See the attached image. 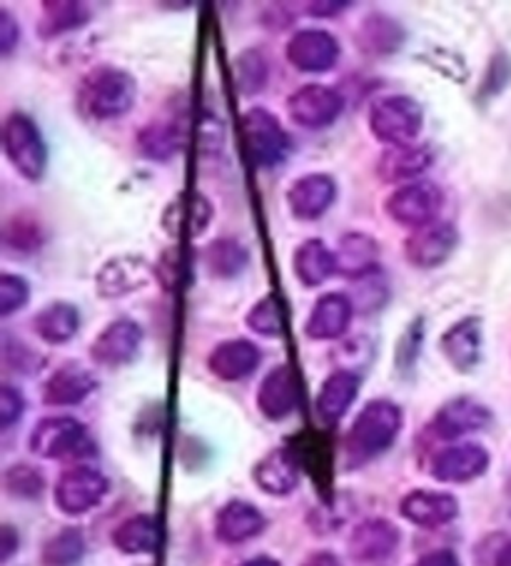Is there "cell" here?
Here are the masks:
<instances>
[{
  "label": "cell",
  "instance_id": "obj_1",
  "mask_svg": "<svg viewBox=\"0 0 511 566\" xmlns=\"http://www.w3.org/2000/svg\"><path fill=\"white\" fill-rule=\"evenodd\" d=\"M401 424H405L401 407L389 402V399H372V402L362 407V412L347 432V464L362 467L375 460V457L385 454L399 437Z\"/></svg>",
  "mask_w": 511,
  "mask_h": 566
},
{
  "label": "cell",
  "instance_id": "obj_2",
  "mask_svg": "<svg viewBox=\"0 0 511 566\" xmlns=\"http://www.w3.org/2000/svg\"><path fill=\"white\" fill-rule=\"evenodd\" d=\"M83 113L93 120H117L133 111L137 101L135 77L117 65H95L77 91Z\"/></svg>",
  "mask_w": 511,
  "mask_h": 566
},
{
  "label": "cell",
  "instance_id": "obj_3",
  "mask_svg": "<svg viewBox=\"0 0 511 566\" xmlns=\"http://www.w3.org/2000/svg\"><path fill=\"white\" fill-rule=\"evenodd\" d=\"M369 133L387 148L415 145L425 128V107L411 95H382L369 107Z\"/></svg>",
  "mask_w": 511,
  "mask_h": 566
},
{
  "label": "cell",
  "instance_id": "obj_4",
  "mask_svg": "<svg viewBox=\"0 0 511 566\" xmlns=\"http://www.w3.org/2000/svg\"><path fill=\"white\" fill-rule=\"evenodd\" d=\"M3 150L13 170L28 182H41L48 170V145L41 128L25 113H11L3 123Z\"/></svg>",
  "mask_w": 511,
  "mask_h": 566
},
{
  "label": "cell",
  "instance_id": "obj_5",
  "mask_svg": "<svg viewBox=\"0 0 511 566\" xmlns=\"http://www.w3.org/2000/svg\"><path fill=\"white\" fill-rule=\"evenodd\" d=\"M244 153L258 170H272L288 160L292 150L290 135L282 128L278 115L268 107H250L242 115Z\"/></svg>",
  "mask_w": 511,
  "mask_h": 566
},
{
  "label": "cell",
  "instance_id": "obj_6",
  "mask_svg": "<svg viewBox=\"0 0 511 566\" xmlns=\"http://www.w3.org/2000/svg\"><path fill=\"white\" fill-rule=\"evenodd\" d=\"M445 208V192L437 182L415 180L399 185L397 190L389 192L385 200L387 218L407 230H421L427 224L437 222L439 210Z\"/></svg>",
  "mask_w": 511,
  "mask_h": 566
},
{
  "label": "cell",
  "instance_id": "obj_7",
  "mask_svg": "<svg viewBox=\"0 0 511 566\" xmlns=\"http://www.w3.org/2000/svg\"><path fill=\"white\" fill-rule=\"evenodd\" d=\"M31 452L43 460H77L93 452L91 434L73 417H48L31 432Z\"/></svg>",
  "mask_w": 511,
  "mask_h": 566
},
{
  "label": "cell",
  "instance_id": "obj_8",
  "mask_svg": "<svg viewBox=\"0 0 511 566\" xmlns=\"http://www.w3.org/2000/svg\"><path fill=\"white\" fill-rule=\"evenodd\" d=\"M290 120L302 130H324L345 113V97L332 85L307 83L294 91L284 103Z\"/></svg>",
  "mask_w": 511,
  "mask_h": 566
},
{
  "label": "cell",
  "instance_id": "obj_9",
  "mask_svg": "<svg viewBox=\"0 0 511 566\" xmlns=\"http://www.w3.org/2000/svg\"><path fill=\"white\" fill-rule=\"evenodd\" d=\"M145 332L133 317H117L107 322L101 335L91 343V359L97 367L121 369L140 355Z\"/></svg>",
  "mask_w": 511,
  "mask_h": 566
},
{
  "label": "cell",
  "instance_id": "obj_10",
  "mask_svg": "<svg viewBox=\"0 0 511 566\" xmlns=\"http://www.w3.org/2000/svg\"><path fill=\"white\" fill-rule=\"evenodd\" d=\"M107 486V476L95 467H71L55 484V506L67 516H81L103 502Z\"/></svg>",
  "mask_w": 511,
  "mask_h": 566
},
{
  "label": "cell",
  "instance_id": "obj_11",
  "mask_svg": "<svg viewBox=\"0 0 511 566\" xmlns=\"http://www.w3.org/2000/svg\"><path fill=\"white\" fill-rule=\"evenodd\" d=\"M153 282V268L137 252H121L111 260H105L95 275L97 297L121 300L135 292L145 290Z\"/></svg>",
  "mask_w": 511,
  "mask_h": 566
},
{
  "label": "cell",
  "instance_id": "obj_12",
  "mask_svg": "<svg viewBox=\"0 0 511 566\" xmlns=\"http://www.w3.org/2000/svg\"><path fill=\"white\" fill-rule=\"evenodd\" d=\"M342 55V48L330 31L322 28H302L290 35L288 45H284V57L288 63L300 73H327L337 65Z\"/></svg>",
  "mask_w": 511,
  "mask_h": 566
},
{
  "label": "cell",
  "instance_id": "obj_13",
  "mask_svg": "<svg viewBox=\"0 0 511 566\" xmlns=\"http://www.w3.org/2000/svg\"><path fill=\"white\" fill-rule=\"evenodd\" d=\"M459 245V230L451 222L437 220L427 228L409 232L405 240V260L417 270H437Z\"/></svg>",
  "mask_w": 511,
  "mask_h": 566
},
{
  "label": "cell",
  "instance_id": "obj_14",
  "mask_svg": "<svg viewBox=\"0 0 511 566\" xmlns=\"http://www.w3.org/2000/svg\"><path fill=\"white\" fill-rule=\"evenodd\" d=\"M439 349L457 373H474L481 363V349H484V322L477 315L461 317L441 332Z\"/></svg>",
  "mask_w": 511,
  "mask_h": 566
},
{
  "label": "cell",
  "instance_id": "obj_15",
  "mask_svg": "<svg viewBox=\"0 0 511 566\" xmlns=\"http://www.w3.org/2000/svg\"><path fill=\"white\" fill-rule=\"evenodd\" d=\"M337 180L327 172H310L288 188V208L294 220L314 222L324 218L337 200Z\"/></svg>",
  "mask_w": 511,
  "mask_h": 566
},
{
  "label": "cell",
  "instance_id": "obj_16",
  "mask_svg": "<svg viewBox=\"0 0 511 566\" xmlns=\"http://www.w3.org/2000/svg\"><path fill=\"white\" fill-rule=\"evenodd\" d=\"M355 305L345 292H327L314 305L304 322V335L312 343H334L350 332L352 319H355Z\"/></svg>",
  "mask_w": 511,
  "mask_h": 566
},
{
  "label": "cell",
  "instance_id": "obj_17",
  "mask_svg": "<svg viewBox=\"0 0 511 566\" xmlns=\"http://www.w3.org/2000/svg\"><path fill=\"white\" fill-rule=\"evenodd\" d=\"M489 470V452L481 444H451L431 460V476L441 484H467Z\"/></svg>",
  "mask_w": 511,
  "mask_h": 566
},
{
  "label": "cell",
  "instance_id": "obj_18",
  "mask_svg": "<svg viewBox=\"0 0 511 566\" xmlns=\"http://www.w3.org/2000/svg\"><path fill=\"white\" fill-rule=\"evenodd\" d=\"M491 424V409L474 397H455L439 407L431 429L441 439H459L471 432H481Z\"/></svg>",
  "mask_w": 511,
  "mask_h": 566
},
{
  "label": "cell",
  "instance_id": "obj_19",
  "mask_svg": "<svg viewBox=\"0 0 511 566\" xmlns=\"http://www.w3.org/2000/svg\"><path fill=\"white\" fill-rule=\"evenodd\" d=\"M262 363V349L244 337H232L215 345L208 355V369L222 382L248 379Z\"/></svg>",
  "mask_w": 511,
  "mask_h": 566
},
{
  "label": "cell",
  "instance_id": "obj_20",
  "mask_svg": "<svg viewBox=\"0 0 511 566\" xmlns=\"http://www.w3.org/2000/svg\"><path fill=\"white\" fill-rule=\"evenodd\" d=\"M298 377L290 365H274L258 389V409L270 422H282L298 409Z\"/></svg>",
  "mask_w": 511,
  "mask_h": 566
},
{
  "label": "cell",
  "instance_id": "obj_21",
  "mask_svg": "<svg viewBox=\"0 0 511 566\" xmlns=\"http://www.w3.org/2000/svg\"><path fill=\"white\" fill-rule=\"evenodd\" d=\"M300 472L302 464L298 460V454H294L290 447H280L272 449V452L264 454L262 460L254 464L252 480L264 494L288 496L298 490Z\"/></svg>",
  "mask_w": 511,
  "mask_h": 566
},
{
  "label": "cell",
  "instance_id": "obj_22",
  "mask_svg": "<svg viewBox=\"0 0 511 566\" xmlns=\"http://www.w3.org/2000/svg\"><path fill=\"white\" fill-rule=\"evenodd\" d=\"M431 165H435V150L431 145L415 143L405 148H387L377 163V175L382 182L407 185L421 180Z\"/></svg>",
  "mask_w": 511,
  "mask_h": 566
},
{
  "label": "cell",
  "instance_id": "obj_23",
  "mask_svg": "<svg viewBox=\"0 0 511 566\" xmlns=\"http://www.w3.org/2000/svg\"><path fill=\"white\" fill-rule=\"evenodd\" d=\"M97 389V379L77 363H65L45 379L43 402L48 407H75L85 402Z\"/></svg>",
  "mask_w": 511,
  "mask_h": 566
},
{
  "label": "cell",
  "instance_id": "obj_24",
  "mask_svg": "<svg viewBox=\"0 0 511 566\" xmlns=\"http://www.w3.org/2000/svg\"><path fill=\"white\" fill-rule=\"evenodd\" d=\"M399 514L415 526H425V530H437L455 522L459 516V502L447 492H431V490H415L409 492L399 504Z\"/></svg>",
  "mask_w": 511,
  "mask_h": 566
},
{
  "label": "cell",
  "instance_id": "obj_25",
  "mask_svg": "<svg viewBox=\"0 0 511 566\" xmlns=\"http://www.w3.org/2000/svg\"><path fill=\"white\" fill-rule=\"evenodd\" d=\"M379 255L382 248L375 238L367 235V232L350 230L340 238L337 250H334V258H337V275L352 282L367 277L372 272L379 270Z\"/></svg>",
  "mask_w": 511,
  "mask_h": 566
},
{
  "label": "cell",
  "instance_id": "obj_26",
  "mask_svg": "<svg viewBox=\"0 0 511 566\" xmlns=\"http://www.w3.org/2000/svg\"><path fill=\"white\" fill-rule=\"evenodd\" d=\"M362 377L357 369L340 367L324 379L317 395V417L324 424H337L342 417L350 412V407L355 405L359 395Z\"/></svg>",
  "mask_w": 511,
  "mask_h": 566
},
{
  "label": "cell",
  "instance_id": "obj_27",
  "mask_svg": "<svg viewBox=\"0 0 511 566\" xmlns=\"http://www.w3.org/2000/svg\"><path fill=\"white\" fill-rule=\"evenodd\" d=\"M264 514L258 506L242 500H232L215 516V534L222 544H244L264 532Z\"/></svg>",
  "mask_w": 511,
  "mask_h": 566
},
{
  "label": "cell",
  "instance_id": "obj_28",
  "mask_svg": "<svg viewBox=\"0 0 511 566\" xmlns=\"http://www.w3.org/2000/svg\"><path fill=\"white\" fill-rule=\"evenodd\" d=\"M401 542V534L389 520H367L355 526V532L350 536V554L357 562H382Z\"/></svg>",
  "mask_w": 511,
  "mask_h": 566
},
{
  "label": "cell",
  "instance_id": "obj_29",
  "mask_svg": "<svg viewBox=\"0 0 511 566\" xmlns=\"http://www.w3.org/2000/svg\"><path fill=\"white\" fill-rule=\"evenodd\" d=\"M292 272L302 287H322L324 282L337 275V258L324 240H304L292 255Z\"/></svg>",
  "mask_w": 511,
  "mask_h": 566
},
{
  "label": "cell",
  "instance_id": "obj_30",
  "mask_svg": "<svg viewBox=\"0 0 511 566\" xmlns=\"http://www.w3.org/2000/svg\"><path fill=\"white\" fill-rule=\"evenodd\" d=\"M81 310L73 302L55 300L33 317V329L45 345L61 347L71 343L77 332H81Z\"/></svg>",
  "mask_w": 511,
  "mask_h": 566
},
{
  "label": "cell",
  "instance_id": "obj_31",
  "mask_svg": "<svg viewBox=\"0 0 511 566\" xmlns=\"http://www.w3.org/2000/svg\"><path fill=\"white\" fill-rule=\"evenodd\" d=\"M185 133L178 128V123L170 120H153L145 128L137 130V150L145 160L153 163H170L175 155L182 150Z\"/></svg>",
  "mask_w": 511,
  "mask_h": 566
},
{
  "label": "cell",
  "instance_id": "obj_32",
  "mask_svg": "<svg viewBox=\"0 0 511 566\" xmlns=\"http://www.w3.org/2000/svg\"><path fill=\"white\" fill-rule=\"evenodd\" d=\"M202 260L212 277L232 280L248 270L250 250L238 238H218L202 250Z\"/></svg>",
  "mask_w": 511,
  "mask_h": 566
},
{
  "label": "cell",
  "instance_id": "obj_33",
  "mask_svg": "<svg viewBox=\"0 0 511 566\" xmlns=\"http://www.w3.org/2000/svg\"><path fill=\"white\" fill-rule=\"evenodd\" d=\"M43 15L38 23V31L43 38H58L65 33H75L91 23V8L85 3H75V0H45Z\"/></svg>",
  "mask_w": 511,
  "mask_h": 566
},
{
  "label": "cell",
  "instance_id": "obj_34",
  "mask_svg": "<svg viewBox=\"0 0 511 566\" xmlns=\"http://www.w3.org/2000/svg\"><path fill=\"white\" fill-rule=\"evenodd\" d=\"M157 542H160V532L150 514H135L113 532L115 549L123 554H153Z\"/></svg>",
  "mask_w": 511,
  "mask_h": 566
},
{
  "label": "cell",
  "instance_id": "obj_35",
  "mask_svg": "<svg viewBox=\"0 0 511 566\" xmlns=\"http://www.w3.org/2000/svg\"><path fill=\"white\" fill-rule=\"evenodd\" d=\"M362 43H365L367 51L375 55H392L397 53L401 45H405V28H401L395 18L385 13H372L362 23Z\"/></svg>",
  "mask_w": 511,
  "mask_h": 566
},
{
  "label": "cell",
  "instance_id": "obj_36",
  "mask_svg": "<svg viewBox=\"0 0 511 566\" xmlns=\"http://www.w3.org/2000/svg\"><path fill=\"white\" fill-rule=\"evenodd\" d=\"M232 73H234V85L242 95H258L264 91L270 77V65L268 57L262 55L258 48H248L232 61Z\"/></svg>",
  "mask_w": 511,
  "mask_h": 566
},
{
  "label": "cell",
  "instance_id": "obj_37",
  "mask_svg": "<svg viewBox=\"0 0 511 566\" xmlns=\"http://www.w3.org/2000/svg\"><path fill=\"white\" fill-rule=\"evenodd\" d=\"M175 205H178V208L185 212V214H175V212H170L167 210L165 212V220H170V218H175L178 222H175V228L170 230V235H178V230L180 228H185L190 232L192 238H200L205 230L210 228V222H212V202L205 198L202 192H195V195H188V198H178L175 200Z\"/></svg>",
  "mask_w": 511,
  "mask_h": 566
},
{
  "label": "cell",
  "instance_id": "obj_38",
  "mask_svg": "<svg viewBox=\"0 0 511 566\" xmlns=\"http://www.w3.org/2000/svg\"><path fill=\"white\" fill-rule=\"evenodd\" d=\"M85 556V536L75 526L61 530L43 546V564L45 566H75Z\"/></svg>",
  "mask_w": 511,
  "mask_h": 566
},
{
  "label": "cell",
  "instance_id": "obj_39",
  "mask_svg": "<svg viewBox=\"0 0 511 566\" xmlns=\"http://www.w3.org/2000/svg\"><path fill=\"white\" fill-rule=\"evenodd\" d=\"M244 325H248L254 335L268 337V339H278L284 332V322H282V307L274 295H264L262 300L254 302L250 307L248 317H244Z\"/></svg>",
  "mask_w": 511,
  "mask_h": 566
},
{
  "label": "cell",
  "instance_id": "obj_40",
  "mask_svg": "<svg viewBox=\"0 0 511 566\" xmlns=\"http://www.w3.org/2000/svg\"><path fill=\"white\" fill-rule=\"evenodd\" d=\"M352 305L359 310L362 315H369V312H377L387 305L389 300V285L385 275H382V268L372 272L367 277L355 280V290H352Z\"/></svg>",
  "mask_w": 511,
  "mask_h": 566
},
{
  "label": "cell",
  "instance_id": "obj_41",
  "mask_svg": "<svg viewBox=\"0 0 511 566\" xmlns=\"http://www.w3.org/2000/svg\"><path fill=\"white\" fill-rule=\"evenodd\" d=\"M3 238L6 248L23 252V255H33L43 245V228L38 224V220L28 218V214H15L13 220H8Z\"/></svg>",
  "mask_w": 511,
  "mask_h": 566
},
{
  "label": "cell",
  "instance_id": "obj_42",
  "mask_svg": "<svg viewBox=\"0 0 511 566\" xmlns=\"http://www.w3.org/2000/svg\"><path fill=\"white\" fill-rule=\"evenodd\" d=\"M3 484L8 494L18 500H38L45 490V476L31 464H13L6 470Z\"/></svg>",
  "mask_w": 511,
  "mask_h": 566
},
{
  "label": "cell",
  "instance_id": "obj_43",
  "mask_svg": "<svg viewBox=\"0 0 511 566\" xmlns=\"http://www.w3.org/2000/svg\"><path fill=\"white\" fill-rule=\"evenodd\" d=\"M3 359H6V365L18 375H21V373L33 375L45 365L43 355H38L31 345L23 343V339L13 337L11 332H6V335H3Z\"/></svg>",
  "mask_w": 511,
  "mask_h": 566
},
{
  "label": "cell",
  "instance_id": "obj_44",
  "mask_svg": "<svg viewBox=\"0 0 511 566\" xmlns=\"http://www.w3.org/2000/svg\"><path fill=\"white\" fill-rule=\"evenodd\" d=\"M31 302V285L21 275L3 272L0 275V317H11Z\"/></svg>",
  "mask_w": 511,
  "mask_h": 566
},
{
  "label": "cell",
  "instance_id": "obj_45",
  "mask_svg": "<svg viewBox=\"0 0 511 566\" xmlns=\"http://www.w3.org/2000/svg\"><path fill=\"white\" fill-rule=\"evenodd\" d=\"M421 343H425V319L417 317V319L409 322L405 335L399 337V343H397V367L409 369L411 365H415V359L419 357Z\"/></svg>",
  "mask_w": 511,
  "mask_h": 566
},
{
  "label": "cell",
  "instance_id": "obj_46",
  "mask_svg": "<svg viewBox=\"0 0 511 566\" xmlns=\"http://www.w3.org/2000/svg\"><path fill=\"white\" fill-rule=\"evenodd\" d=\"M23 409H25V399L15 387L11 385L0 387V427L11 429L18 419L23 417Z\"/></svg>",
  "mask_w": 511,
  "mask_h": 566
},
{
  "label": "cell",
  "instance_id": "obj_47",
  "mask_svg": "<svg viewBox=\"0 0 511 566\" xmlns=\"http://www.w3.org/2000/svg\"><path fill=\"white\" fill-rule=\"evenodd\" d=\"M18 41H21V25L15 23V18L8 8H0V53L6 57L13 55Z\"/></svg>",
  "mask_w": 511,
  "mask_h": 566
},
{
  "label": "cell",
  "instance_id": "obj_48",
  "mask_svg": "<svg viewBox=\"0 0 511 566\" xmlns=\"http://www.w3.org/2000/svg\"><path fill=\"white\" fill-rule=\"evenodd\" d=\"M411 566H461V564L457 559V554L451 549H437V552L425 554Z\"/></svg>",
  "mask_w": 511,
  "mask_h": 566
},
{
  "label": "cell",
  "instance_id": "obj_49",
  "mask_svg": "<svg viewBox=\"0 0 511 566\" xmlns=\"http://www.w3.org/2000/svg\"><path fill=\"white\" fill-rule=\"evenodd\" d=\"M15 549H18V534L11 524H6L3 530H0V564L11 562Z\"/></svg>",
  "mask_w": 511,
  "mask_h": 566
},
{
  "label": "cell",
  "instance_id": "obj_50",
  "mask_svg": "<svg viewBox=\"0 0 511 566\" xmlns=\"http://www.w3.org/2000/svg\"><path fill=\"white\" fill-rule=\"evenodd\" d=\"M350 3H342V0H332V3H307V15L312 18H334L342 15V11H347Z\"/></svg>",
  "mask_w": 511,
  "mask_h": 566
},
{
  "label": "cell",
  "instance_id": "obj_51",
  "mask_svg": "<svg viewBox=\"0 0 511 566\" xmlns=\"http://www.w3.org/2000/svg\"><path fill=\"white\" fill-rule=\"evenodd\" d=\"M302 566H342L340 564V559L334 554H330V552H317V554H312L307 562H304Z\"/></svg>",
  "mask_w": 511,
  "mask_h": 566
},
{
  "label": "cell",
  "instance_id": "obj_52",
  "mask_svg": "<svg viewBox=\"0 0 511 566\" xmlns=\"http://www.w3.org/2000/svg\"><path fill=\"white\" fill-rule=\"evenodd\" d=\"M240 566H282L278 559H272V556H254V559L242 562Z\"/></svg>",
  "mask_w": 511,
  "mask_h": 566
},
{
  "label": "cell",
  "instance_id": "obj_53",
  "mask_svg": "<svg viewBox=\"0 0 511 566\" xmlns=\"http://www.w3.org/2000/svg\"><path fill=\"white\" fill-rule=\"evenodd\" d=\"M497 566H511V542L501 546V552L497 556Z\"/></svg>",
  "mask_w": 511,
  "mask_h": 566
}]
</instances>
